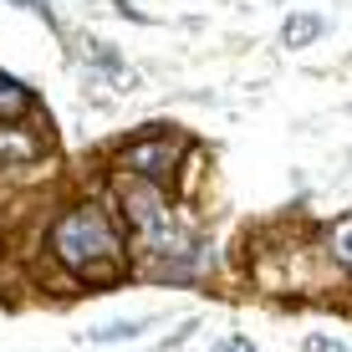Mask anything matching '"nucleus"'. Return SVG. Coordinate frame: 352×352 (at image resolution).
Returning <instances> with one entry per match:
<instances>
[{
	"mask_svg": "<svg viewBox=\"0 0 352 352\" xmlns=\"http://www.w3.org/2000/svg\"><path fill=\"white\" fill-rule=\"evenodd\" d=\"M52 250L72 265L77 276H118V230L102 220V210L82 204L56 220L52 230Z\"/></svg>",
	"mask_w": 352,
	"mask_h": 352,
	"instance_id": "f257e3e1",
	"label": "nucleus"
},
{
	"mask_svg": "<svg viewBox=\"0 0 352 352\" xmlns=\"http://www.w3.org/2000/svg\"><path fill=\"white\" fill-rule=\"evenodd\" d=\"M174 143H164V138H153V143H133V148H123V168H133V174H143V179H164L168 174V164H174Z\"/></svg>",
	"mask_w": 352,
	"mask_h": 352,
	"instance_id": "f03ea898",
	"label": "nucleus"
},
{
	"mask_svg": "<svg viewBox=\"0 0 352 352\" xmlns=\"http://www.w3.org/2000/svg\"><path fill=\"white\" fill-rule=\"evenodd\" d=\"M10 6H21V10H31V16H41V21H52V10L41 6V0H10Z\"/></svg>",
	"mask_w": 352,
	"mask_h": 352,
	"instance_id": "0eeeda50",
	"label": "nucleus"
},
{
	"mask_svg": "<svg viewBox=\"0 0 352 352\" xmlns=\"http://www.w3.org/2000/svg\"><path fill=\"white\" fill-rule=\"evenodd\" d=\"M220 352H256V347H250V342H245V337H230V342H225Z\"/></svg>",
	"mask_w": 352,
	"mask_h": 352,
	"instance_id": "6e6552de",
	"label": "nucleus"
},
{
	"mask_svg": "<svg viewBox=\"0 0 352 352\" xmlns=\"http://www.w3.org/2000/svg\"><path fill=\"white\" fill-rule=\"evenodd\" d=\"M327 250H332L337 265H347V271H352V214H342V220L332 225V235H327Z\"/></svg>",
	"mask_w": 352,
	"mask_h": 352,
	"instance_id": "20e7f679",
	"label": "nucleus"
},
{
	"mask_svg": "<svg viewBox=\"0 0 352 352\" xmlns=\"http://www.w3.org/2000/svg\"><path fill=\"white\" fill-rule=\"evenodd\" d=\"M281 36H286V46H311V36H322V21L317 16H291Z\"/></svg>",
	"mask_w": 352,
	"mask_h": 352,
	"instance_id": "39448f33",
	"label": "nucleus"
},
{
	"mask_svg": "<svg viewBox=\"0 0 352 352\" xmlns=\"http://www.w3.org/2000/svg\"><path fill=\"white\" fill-rule=\"evenodd\" d=\"M148 322H123V327H102V332H92V342H113V337H138Z\"/></svg>",
	"mask_w": 352,
	"mask_h": 352,
	"instance_id": "423d86ee",
	"label": "nucleus"
},
{
	"mask_svg": "<svg viewBox=\"0 0 352 352\" xmlns=\"http://www.w3.org/2000/svg\"><path fill=\"white\" fill-rule=\"evenodd\" d=\"M26 107H31V92L16 87V77H6V72H0V118L10 123V118H21Z\"/></svg>",
	"mask_w": 352,
	"mask_h": 352,
	"instance_id": "7ed1b4c3",
	"label": "nucleus"
}]
</instances>
